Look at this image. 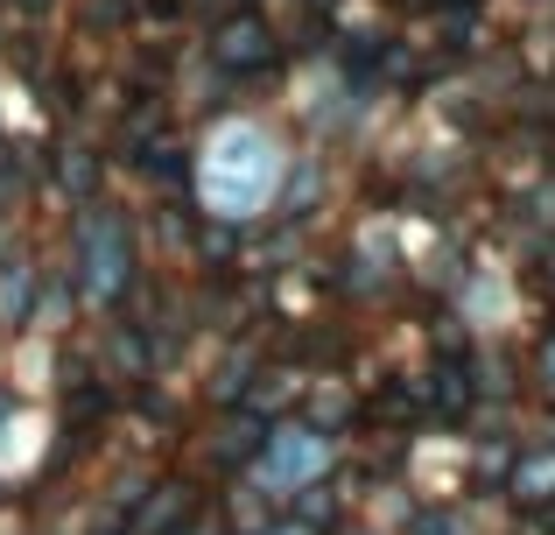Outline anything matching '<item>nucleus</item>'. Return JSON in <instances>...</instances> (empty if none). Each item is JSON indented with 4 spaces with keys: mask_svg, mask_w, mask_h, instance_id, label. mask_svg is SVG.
Masks as SVG:
<instances>
[{
    "mask_svg": "<svg viewBox=\"0 0 555 535\" xmlns=\"http://www.w3.org/2000/svg\"><path fill=\"white\" fill-rule=\"evenodd\" d=\"M268 191H274V141L246 120L218 127L211 149H204V198H211V212L246 219V212L268 205Z\"/></svg>",
    "mask_w": 555,
    "mask_h": 535,
    "instance_id": "nucleus-1",
    "label": "nucleus"
},
{
    "mask_svg": "<svg viewBox=\"0 0 555 535\" xmlns=\"http://www.w3.org/2000/svg\"><path fill=\"white\" fill-rule=\"evenodd\" d=\"M324 458H331L324 437H310V430H282V437L268 444V458H260V480H268V486H296V480H310V472H324Z\"/></svg>",
    "mask_w": 555,
    "mask_h": 535,
    "instance_id": "nucleus-2",
    "label": "nucleus"
},
{
    "mask_svg": "<svg viewBox=\"0 0 555 535\" xmlns=\"http://www.w3.org/2000/svg\"><path fill=\"white\" fill-rule=\"evenodd\" d=\"M548 373H555V339H548Z\"/></svg>",
    "mask_w": 555,
    "mask_h": 535,
    "instance_id": "nucleus-3",
    "label": "nucleus"
}]
</instances>
